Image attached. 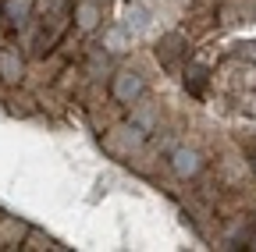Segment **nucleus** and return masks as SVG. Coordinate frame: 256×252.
<instances>
[{
	"mask_svg": "<svg viewBox=\"0 0 256 252\" xmlns=\"http://www.w3.org/2000/svg\"><path fill=\"white\" fill-rule=\"evenodd\" d=\"M32 7H36V0H4V4H0V14L8 18L11 28H22V25H28Z\"/></svg>",
	"mask_w": 256,
	"mask_h": 252,
	"instance_id": "7ed1b4c3",
	"label": "nucleus"
},
{
	"mask_svg": "<svg viewBox=\"0 0 256 252\" xmlns=\"http://www.w3.org/2000/svg\"><path fill=\"white\" fill-rule=\"evenodd\" d=\"M46 4H64V0H46Z\"/></svg>",
	"mask_w": 256,
	"mask_h": 252,
	"instance_id": "f8f14e48",
	"label": "nucleus"
},
{
	"mask_svg": "<svg viewBox=\"0 0 256 252\" xmlns=\"http://www.w3.org/2000/svg\"><path fill=\"white\" fill-rule=\"evenodd\" d=\"M203 82H206V71H203V68H192V71L185 75V85H188L192 92H200V89H203Z\"/></svg>",
	"mask_w": 256,
	"mask_h": 252,
	"instance_id": "1a4fd4ad",
	"label": "nucleus"
},
{
	"mask_svg": "<svg viewBox=\"0 0 256 252\" xmlns=\"http://www.w3.org/2000/svg\"><path fill=\"white\" fill-rule=\"evenodd\" d=\"M249 164H252V171H256V153H252V160H249Z\"/></svg>",
	"mask_w": 256,
	"mask_h": 252,
	"instance_id": "9b49d317",
	"label": "nucleus"
},
{
	"mask_svg": "<svg viewBox=\"0 0 256 252\" xmlns=\"http://www.w3.org/2000/svg\"><path fill=\"white\" fill-rule=\"evenodd\" d=\"M107 71V57H104V50H92L89 53V75H104Z\"/></svg>",
	"mask_w": 256,
	"mask_h": 252,
	"instance_id": "6e6552de",
	"label": "nucleus"
},
{
	"mask_svg": "<svg viewBox=\"0 0 256 252\" xmlns=\"http://www.w3.org/2000/svg\"><path fill=\"white\" fill-rule=\"evenodd\" d=\"M171 167H174V174L178 178H196L200 171H203V160H200V153L196 149H174L171 153Z\"/></svg>",
	"mask_w": 256,
	"mask_h": 252,
	"instance_id": "f03ea898",
	"label": "nucleus"
},
{
	"mask_svg": "<svg viewBox=\"0 0 256 252\" xmlns=\"http://www.w3.org/2000/svg\"><path fill=\"white\" fill-rule=\"evenodd\" d=\"M22 75H25V60L18 57V50H0V78L14 85L22 82Z\"/></svg>",
	"mask_w": 256,
	"mask_h": 252,
	"instance_id": "20e7f679",
	"label": "nucleus"
},
{
	"mask_svg": "<svg viewBox=\"0 0 256 252\" xmlns=\"http://www.w3.org/2000/svg\"><path fill=\"white\" fill-rule=\"evenodd\" d=\"M182 43H185V39H182L178 32H174V36H168L164 43H160V46H156V57H160V64H168V68H174V57L182 53Z\"/></svg>",
	"mask_w": 256,
	"mask_h": 252,
	"instance_id": "0eeeda50",
	"label": "nucleus"
},
{
	"mask_svg": "<svg viewBox=\"0 0 256 252\" xmlns=\"http://www.w3.org/2000/svg\"><path fill=\"white\" fill-rule=\"evenodd\" d=\"M110 92H114V100H118V103H136L142 92H146V85H142V78H139L136 71H121V75L114 78Z\"/></svg>",
	"mask_w": 256,
	"mask_h": 252,
	"instance_id": "f257e3e1",
	"label": "nucleus"
},
{
	"mask_svg": "<svg viewBox=\"0 0 256 252\" xmlns=\"http://www.w3.org/2000/svg\"><path fill=\"white\" fill-rule=\"evenodd\" d=\"M28 249H57V245H54L50 238H40V235H32V245H28Z\"/></svg>",
	"mask_w": 256,
	"mask_h": 252,
	"instance_id": "9d476101",
	"label": "nucleus"
},
{
	"mask_svg": "<svg viewBox=\"0 0 256 252\" xmlns=\"http://www.w3.org/2000/svg\"><path fill=\"white\" fill-rule=\"evenodd\" d=\"M75 25L82 32H92V28L100 25V7H96L92 0H78L75 4Z\"/></svg>",
	"mask_w": 256,
	"mask_h": 252,
	"instance_id": "39448f33",
	"label": "nucleus"
},
{
	"mask_svg": "<svg viewBox=\"0 0 256 252\" xmlns=\"http://www.w3.org/2000/svg\"><path fill=\"white\" fill-rule=\"evenodd\" d=\"M25 235H28L25 224H18L14 217H0V245H8V249H11V245H18Z\"/></svg>",
	"mask_w": 256,
	"mask_h": 252,
	"instance_id": "423d86ee",
	"label": "nucleus"
}]
</instances>
